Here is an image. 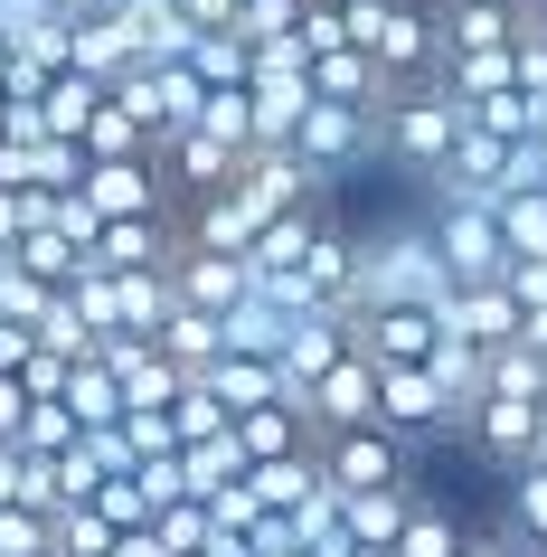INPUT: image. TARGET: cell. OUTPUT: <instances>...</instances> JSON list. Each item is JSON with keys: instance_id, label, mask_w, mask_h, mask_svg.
Instances as JSON below:
<instances>
[{"instance_id": "obj_1", "label": "cell", "mask_w": 547, "mask_h": 557, "mask_svg": "<svg viewBox=\"0 0 547 557\" xmlns=\"http://www.w3.org/2000/svg\"><path fill=\"white\" fill-rule=\"evenodd\" d=\"M359 236V227H349ZM453 294V274H444V256H434V227L425 218H397V227L359 236V312H387V302H444Z\"/></svg>"}, {"instance_id": "obj_2", "label": "cell", "mask_w": 547, "mask_h": 557, "mask_svg": "<svg viewBox=\"0 0 547 557\" xmlns=\"http://www.w3.org/2000/svg\"><path fill=\"white\" fill-rule=\"evenodd\" d=\"M453 143H462V104L434 86V76L387 95V114H377V161H387L397 180H425L434 189V171L453 161Z\"/></svg>"}, {"instance_id": "obj_3", "label": "cell", "mask_w": 547, "mask_h": 557, "mask_svg": "<svg viewBox=\"0 0 547 557\" xmlns=\"http://www.w3.org/2000/svg\"><path fill=\"white\" fill-rule=\"evenodd\" d=\"M425 227H434V256L453 284H500L510 274V246H500V218L482 199H425Z\"/></svg>"}, {"instance_id": "obj_4", "label": "cell", "mask_w": 547, "mask_h": 557, "mask_svg": "<svg viewBox=\"0 0 547 557\" xmlns=\"http://www.w3.org/2000/svg\"><path fill=\"white\" fill-rule=\"evenodd\" d=\"M321 482L331 492H406L415 482V444H397L387 425H349V435H321Z\"/></svg>"}, {"instance_id": "obj_5", "label": "cell", "mask_w": 547, "mask_h": 557, "mask_svg": "<svg viewBox=\"0 0 547 557\" xmlns=\"http://www.w3.org/2000/svg\"><path fill=\"white\" fill-rule=\"evenodd\" d=\"M462 435H472V454L500 472H529L547 454V407H529V397H482V407L462 416Z\"/></svg>"}, {"instance_id": "obj_6", "label": "cell", "mask_w": 547, "mask_h": 557, "mask_svg": "<svg viewBox=\"0 0 547 557\" xmlns=\"http://www.w3.org/2000/svg\"><path fill=\"white\" fill-rule=\"evenodd\" d=\"M349 341H359L377 369H434L444 322H434L425 302H387V312H349Z\"/></svg>"}, {"instance_id": "obj_7", "label": "cell", "mask_w": 547, "mask_h": 557, "mask_svg": "<svg viewBox=\"0 0 547 557\" xmlns=\"http://www.w3.org/2000/svg\"><path fill=\"white\" fill-rule=\"evenodd\" d=\"M377 397H387V369L349 341V359L302 397V416H312V435H349V425H377Z\"/></svg>"}, {"instance_id": "obj_8", "label": "cell", "mask_w": 547, "mask_h": 557, "mask_svg": "<svg viewBox=\"0 0 547 557\" xmlns=\"http://www.w3.org/2000/svg\"><path fill=\"white\" fill-rule=\"evenodd\" d=\"M171 284H179L189 312L236 322V312L256 302V264H246V256H208V246H179V256H171Z\"/></svg>"}, {"instance_id": "obj_9", "label": "cell", "mask_w": 547, "mask_h": 557, "mask_svg": "<svg viewBox=\"0 0 547 557\" xmlns=\"http://www.w3.org/2000/svg\"><path fill=\"white\" fill-rule=\"evenodd\" d=\"M86 208L114 227V218H179L161 161H86Z\"/></svg>"}, {"instance_id": "obj_10", "label": "cell", "mask_w": 547, "mask_h": 557, "mask_svg": "<svg viewBox=\"0 0 547 557\" xmlns=\"http://www.w3.org/2000/svg\"><path fill=\"white\" fill-rule=\"evenodd\" d=\"M434 322H444V341H472V350H510L519 331H529V312L510 302V284H453V294L434 302Z\"/></svg>"}, {"instance_id": "obj_11", "label": "cell", "mask_w": 547, "mask_h": 557, "mask_svg": "<svg viewBox=\"0 0 547 557\" xmlns=\"http://www.w3.org/2000/svg\"><path fill=\"white\" fill-rule=\"evenodd\" d=\"M199 387H208V397H217L227 416H256V407H284V397H293V387H284V369H274V359H256V350H227Z\"/></svg>"}, {"instance_id": "obj_12", "label": "cell", "mask_w": 547, "mask_h": 557, "mask_svg": "<svg viewBox=\"0 0 547 557\" xmlns=\"http://www.w3.org/2000/svg\"><path fill=\"white\" fill-rule=\"evenodd\" d=\"M246 492H256L264 520H302L331 482H321V454H293V463H256V472H246Z\"/></svg>"}, {"instance_id": "obj_13", "label": "cell", "mask_w": 547, "mask_h": 557, "mask_svg": "<svg viewBox=\"0 0 547 557\" xmlns=\"http://www.w3.org/2000/svg\"><path fill=\"white\" fill-rule=\"evenodd\" d=\"M490 218H500V246H510V264L547 256V189H510Z\"/></svg>"}, {"instance_id": "obj_14", "label": "cell", "mask_w": 547, "mask_h": 557, "mask_svg": "<svg viewBox=\"0 0 547 557\" xmlns=\"http://www.w3.org/2000/svg\"><path fill=\"white\" fill-rule=\"evenodd\" d=\"M500 529H510L529 557H547V463L510 472V520H500Z\"/></svg>"}, {"instance_id": "obj_15", "label": "cell", "mask_w": 547, "mask_h": 557, "mask_svg": "<svg viewBox=\"0 0 547 557\" xmlns=\"http://www.w3.org/2000/svg\"><path fill=\"white\" fill-rule=\"evenodd\" d=\"M462 529H472V520H453L444 500H425V492H415V520H406L397 557H462Z\"/></svg>"}, {"instance_id": "obj_16", "label": "cell", "mask_w": 547, "mask_h": 557, "mask_svg": "<svg viewBox=\"0 0 547 557\" xmlns=\"http://www.w3.org/2000/svg\"><path fill=\"white\" fill-rule=\"evenodd\" d=\"M86 161H151V133L133 114H123L114 95H104V104H95V133H86Z\"/></svg>"}, {"instance_id": "obj_17", "label": "cell", "mask_w": 547, "mask_h": 557, "mask_svg": "<svg viewBox=\"0 0 547 557\" xmlns=\"http://www.w3.org/2000/svg\"><path fill=\"white\" fill-rule=\"evenodd\" d=\"M482 397H529V407H547V359L529 350V341L490 350V387H482Z\"/></svg>"}, {"instance_id": "obj_18", "label": "cell", "mask_w": 547, "mask_h": 557, "mask_svg": "<svg viewBox=\"0 0 547 557\" xmlns=\"http://www.w3.org/2000/svg\"><path fill=\"white\" fill-rule=\"evenodd\" d=\"M0 557H58V520L29 510V500H10L0 510Z\"/></svg>"}, {"instance_id": "obj_19", "label": "cell", "mask_w": 547, "mask_h": 557, "mask_svg": "<svg viewBox=\"0 0 547 557\" xmlns=\"http://www.w3.org/2000/svg\"><path fill=\"white\" fill-rule=\"evenodd\" d=\"M20 425H29V387L0 369V444H20Z\"/></svg>"}, {"instance_id": "obj_20", "label": "cell", "mask_w": 547, "mask_h": 557, "mask_svg": "<svg viewBox=\"0 0 547 557\" xmlns=\"http://www.w3.org/2000/svg\"><path fill=\"white\" fill-rule=\"evenodd\" d=\"M462 557H529L510 529H462Z\"/></svg>"}, {"instance_id": "obj_21", "label": "cell", "mask_w": 547, "mask_h": 557, "mask_svg": "<svg viewBox=\"0 0 547 557\" xmlns=\"http://www.w3.org/2000/svg\"><path fill=\"white\" fill-rule=\"evenodd\" d=\"M189 29H236V0H179Z\"/></svg>"}, {"instance_id": "obj_22", "label": "cell", "mask_w": 547, "mask_h": 557, "mask_svg": "<svg viewBox=\"0 0 547 557\" xmlns=\"http://www.w3.org/2000/svg\"><path fill=\"white\" fill-rule=\"evenodd\" d=\"M48 10H66V20H104L114 0H48Z\"/></svg>"}, {"instance_id": "obj_23", "label": "cell", "mask_w": 547, "mask_h": 557, "mask_svg": "<svg viewBox=\"0 0 547 557\" xmlns=\"http://www.w3.org/2000/svg\"><path fill=\"white\" fill-rule=\"evenodd\" d=\"M529 180H538V189H547V133H538V143H529Z\"/></svg>"}, {"instance_id": "obj_24", "label": "cell", "mask_w": 547, "mask_h": 557, "mask_svg": "<svg viewBox=\"0 0 547 557\" xmlns=\"http://www.w3.org/2000/svg\"><path fill=\"white\" fill-rule=\"evenodd\" d=\"M519 341H529V350H538V359H547V312H538V322H529V331H519Z\"/></svg>"}, {"instance_id": "obj_25", "label": "cell", "mask_w": 547, "mask_h": 557, "mask_svg": "<svg viewBox=\"0 0 547 557\" xmlns=\"http://www.w3.org/2000/svg\"><path fill=\"white\" fill-rule=\"evenodd\" d=\"M434 10H510V0H434Z\"/></svg>"}]
</instances>
